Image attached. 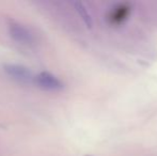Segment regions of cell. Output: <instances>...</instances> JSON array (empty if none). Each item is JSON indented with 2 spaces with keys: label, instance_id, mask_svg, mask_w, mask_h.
Instances as JSON below:
<instances>
[{
  "label": "cell",
  "instance_id": "cell-2",
  "mask_svg": "<svg viewBox=\"0 0 157 156\" xmlns=\"http://www.w3.org/2000/svg\"><path fill=\"white\" fill-rule=\"evenodd\" d=\"M6 74L10 75L11 77H13L16 80L19 81H30L32 79V74L27 67H23V65L18 64H8L4 67Z\"/></svg>",
  "mask_w": 157,
  "mask_h": 156
},
{
  "label": "cell",
  "instance_id": "cell-6",
  "mask_svg": "<svg viewBox=\"0 0 157 156\" xmlns=\"http://www.w3.org/2000/svg\"><path fill=\"white\" fill-rule=\"evenodd\" d=\"M89 156H91V155H89Z\"/></svg>",
  "mask_w": 157,
  "mask_h": 156
},
{
  "label": "cell",
  "instance_id": "cell-5",
  "mask_svg": "<svg viewBox=\"0 0 157 156\" xmlns=\"http://www.w3.org/2000/svg\"><path fill=\"white\" fill-rule=\"evenodd\" d=\"M75 8H76L77 12L79 13V15H80V17L82 18V21H85L86 25H87L88 27H92V18L89 13H88L87 9L85 8V6H83L82 3H80V2H76V3H75Z\"/></svg>",
  "mask_w": 157,
  "mask_h": 156
},
{
  "label": "cell",
  "instance_id": "cell-4",
  "mask_svg": "<svg viewBox=\"0 0 157 156\" xmlns=\"http://www.w3.org/2000/svg\"><path fill=\"white\" fill-rule=\"evenodd\" d=\"M130 10L129 6H125V4H120L117 8H114V10L111 11L109 15L110 23L114 24V25H119V24L123 23L126 18L128 17Z\"/></svg>",
  "mask_w": 157,
  "mask_h": 156
},
{
  "label": "cell",
  "instance_id": "cell-1",
  "mask_svg": "<svg viewBox=\"0 0 157 156\" xmlns=\"http://www.w3.org/2000/svg\"><path fill=\"white\" fill-rule=\"evenodd\" d=\"M35 81L40 87L47 90H59L63 87L62 82L52 74L43 72L35 77Z\"/></svg>",
  "mask_w": 157,
  "mask_h": 156
},
{
  "label": "cell",
  "instance_id": "cell-3",
  "mask_svg": "<svg viewBox=\"0 0 157 156\" xmlns=\"http://www.w3.org/2000/svg\"><path fill=\"white\" fill-rule=\"evenodd\" d=\"M10 33L13 39L23 44H29L32 42L31 32L18 24H13L10 26Z\"/></svg>",
  "mask_w": 157,
  "mask_h": 156
}]
</instances>
